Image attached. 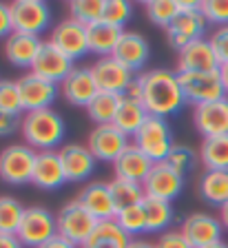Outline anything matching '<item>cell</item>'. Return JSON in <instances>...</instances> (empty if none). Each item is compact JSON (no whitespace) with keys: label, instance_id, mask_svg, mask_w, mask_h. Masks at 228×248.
<instances>
[{"label":"cell","instance_id":"cell-24","mask_svg":"<svg viewBox=\"0 0 228 248\" xmlns=\"http://www.w3.org/2000/svg\"><path fill=\"white\" fill-rule=\"evenodd\" d=\"M151 169H153V162H151L135 144H129L124 151H122V155L113 162L115 177L135 182V184H144V180L149 177Z\"/></svg>","mask_w":228,"mask_h":248},{"label":"cell","instance_id":"cell-15","mask_svg":"<svg viewBox=\"0 0 228 248\" xmlns=\"http://www.w3.org/2000/svg\"><path fill=\"white\" fill-rule=\"evenodd\" d=\"M182 235L188 239L193 248H206L215 242H222L224 226L219 217L208 213H193L182 222Z\"/></svg>","mask_w":228,"mask_h":248},{"label":"cell","instance_id":"cell-30","mask_svg":"<svg viewBox=\"0 0 228 248\" xmlns=\"http://www.w3.org/2000/svg\"><path fill=\"white\" fill-rule=\"evenodd\" d=\"M142 208H144L146 217V232H166V228L175 219V211H173L171 202L155 200V197H144L142 200Z\"/></svg>","mask_w":228,"mask_h":248},{"label":"cell","instance_id":"cell-29","mask_svg":"<svg viewBox=\"0 0 228 248\" xmlns=\"http://www.w3.org/2000/svg\"><path fill=\"white\" fill-rule=\"evenodd\" d=\"M197 188L206 204L222 208L228 202V170H204Z\"/></svg>","mask_w":228,"mask_h":248},{"label":"cell","instance_id":"cell-11","mask_svg":"<svg viewBox=\"0 0 228 248\" xmlns=\"http://www.w3.org/2000/svg\"><path fill=\"white\" fill-rule=\"evenodd\" d=\"M18 89H20V100H22V113H31V111H42V108H51L56 102L60 87L45 78L36 76V73H25L16 80Z\"/></svg>","mask_w":228,"mask_h":248},{"label":"cell","instance_id":"cell-31","mask_svg":"<svg viewBox=\"0 0 228 248\" xmlns=\"http://www.w3.org/2000/svg\"><path fill=\"white\" fill-rule=\"evenodd\" d=\"M199 162L206 170H228V135L204 140L199 146Z\"/></svg>","mask_w":228,"mask_h":248},{"label":"cell","instance_id":"cell-13","mask_svg":"<svg viewBox=\"0 0 228 248\" xmlns=\"http://www.w3.org/2000/svg\"><path fill=\"white\" fill-rule=\"evenodd\" d=\"M49 42H51L56 49H60L67 58H71L73 62L89 53L87 27H84L82 22L73 20V18H64V20H60L56 27H51Z\"/></svg>","mask_w":228,"mask_h":248},{"label":"cell","instance_id":"cell-21","mask_svg":"<svg viewBox=\"0 0 228 248\" xmlns=\"http://www.w3.org/2000/svg\"><path fill=\"white\" fill-rule=\"evenodd\" d=\"M31 184L40 191H58L60 186L67 184V175L58 151H42L36 155Z\"/></svg>","mask_w":228,"mask_h":248},{"label":"cell","instance_id":"cell-22","mask_svg":"<svg viewBox=\"0 0 228 248\" xmlns=\"http://www.w3.org/2000/svg\"><path fill=\"white\" fill-rule=\"evenodd\" d=\"M78 200L82 202V206L87 208L98 222L115 219L118 208H115L113 197H111L109 182H89L82 191H80Z\"/></svg>","mask_w":228,"mask_h":248},{"label":"cell","instance_id":"cell-33","mask_svg":"<svg viewBox=\"0 0 228 248\" xmlns=\"http://www.w3.org/2000/svg\"><path fill=\"white\" fill-rule=\"evenodd\" d=\"M109 191H111V197H113V204L118 211L135 206V204H142V200L146 197L142 184H135V182H129V180H120V177H113L109 182Z\"/></svg>","mask_w":228,"mask_h":248},{"label":"cell","instance_id":"cell-32","mask_svg":"<svg viewBox=\"0 0 228 248\" xmlns=\"http://www.w3.org/2000/svg\"><path fill=\"white\" fill-rule=\"evenodd\" d=\"M122 102V95H115V93H106V91H98L95 98L89 102V107L84 108L87 115L93 120L95 124H113L115 113Z\"/></svg>","mask_w":228,"mask_h":248},{"label":"cell","instance_id":"cell-50","mask_svg":"<svg viewBox=\"0 0 228 248\" xmlns=\"http://www.w3.org/2000/svg\"><path fill=\"white\" fill-rule=\"evenodd\" d=\"M219 73H222V82H224V89H226V95H228V64H222Z\"/></svg>","mask_w":228,"mask_h":248},{"label":"cell","instance_id":"cell-12","mask_svg":"<svg viewBox=\"0 0 228 248\" xmlns=\"http://www.w3.org/2000/svg\"><path fill=\"white\" fill-rule=\"evenodd\" d=\"M129 144H131L129 138L115 124H95L93 129L89 131L87 138V146L93 153L95 160L111 162V164L118 160Z\"/></svg>","mask_w":228,"mask_h":248},{"label":"cell","instance_id":"cell-42","mask_svg":"<svg viewBox=\"0 0 228 248\" xmlns=\"http://www.w3.org/2000/svg\"><path fill=\"white\" fill-rule=\"evenodd\" d=\"M208 42H211L213 51L219 60V67L222 64H228V27H219L208 36Z\"/></svg>","mask_w":228,"mask_h":248},{"label":"cell","instance_id":"cell-45","mask_svg":"<svg viewBox=\"0 0 228 248\" xmlns=\"http://www.w3.org/2000/svg\"><path fill=\"white\" fill-rule=\"evenodd\" d=\"M14 33V22H11V9L9 5L0 2V38H9Z\"/></svg>","mask_w":228,"mask_h":248},{"label":"cell","instance_id":"cell-7","mask_svg":"<svg viewBox=\"0 0 228 248\" xmlns=\"http://www.w3.org/2000/svg\"><path fill=\"white\" fill-rule=\"evenodd\" d=\"M56 217H58V235L69 239V242L76 244L78 248L87 242L89 235L98 226V219L82 206V202H80L78 197L67 202V204L58 211Z\"/></svg>","mask_w":228,"mask_h":248},{"label":"cell","instance_id":"cell-14","mask_svg":"<svg viewBox=\"0 0 228 248\" xmlns=\"http://www.w3.org/2000/svg\"><path fill=\"white\" fill-rule=\"evenodd\" d=\"M193 124L204 140L228 135V98L193 107Z\"/></svg>","mask_w":228,"mask_h":248},{"label":"cell","instance_id":"cell-1","mask_svg":"<svg viewBox=\"0 0 228 248\" xmlns=\"http://www.w3.org/2000/svg\"><path fill=\"white\" fill-rule=\"evenodd\" d=\"M129 91L137 93V98L146 107L149 115L155 118H173L184 108L186 100L180 87V76L171 69H151L135 78Z\"/></svg>","mask_w":228,"mask_h":248},{"label":"cell","instance_id":"cell-39","mask_svg":"<svg viewBox=\"0 0 228 248\" xmlns=\"http://www.w3.org/2000/svg\"><path fill=\"white\" fill-rule=\"evenodd\" d=\"M0 111L11 115H22L20 89L16 80H0Z\"/></svg>","mask_w":228,"mask_h":248},{"label":"cell","instance_id":"cell-38","mask_svg":"<svg viewBox=\"0 0 228 248\" xmlns=\"http://www.w3.org/2000/svg\"><path fill=\"white\" fill-rule=\"evenodd\" d=\"M166 164L171 166L173 170H177L180 175H186V173H191L195 169L197 153L186 144H175L171 149V153H168V157H166Z\"/></svg>","mask_w":228,"mask_h":248},{"label":"cell","instance_id":"cell-41","mask_svg":"<svg viewBox=\"0 0 228 248\" xmlns=\"http://www.w3.org/2000/svg\"><path fill=\"white\" fill-rule=\"evenodd\" d=\"M199 5L208 25L215 29L228 27V0H199Z\"/></svg>","mask_w":228,"mask_h":248},{"label":"cell","instance_id":"cell-19","mask_svg":"<svg viewBox=\"0 0 228 248\" xmlns=\"http://www.w3.org/2000/svg\"><path fill=\"white\" fill-rule=\"evenodd\" d=\"M219 60L213 51L208 38L195 40L177 51V73H193V71H217Z\"/></svg>","mask_w":228,"mask_h":248},{"label":"cell","instance_id":"cell-47","mask_svg":"<svg viewBox=\"0 0 228 248\" xmlns=\"http://www.w3.org/2000/svg\"><path fill=\"white\" fill-rule=\"evenodd\" d=\"M0 248H25L20 244V239L16 235H5V232H0Z\"/></svg>","mask_w":228,"mask_h":248},{"label":"cell","instance_id":"cell-26","mask_svg":"<svg viewBox=\"0 0 228 248\" xmlns=\"http://www.w3.org/2000/svg\"><path fill=\"white\" fill-rule=\"evenodd\" d=\"M146 118H149V111H146V107L142 104V100L137 98V95H133V93H124L118 113H115L113 124L126 138H133V135L140 131L142 124L146 122Z\"/></svg>","mask_w":228,"mask_h":248},{"label":"cell","instance_id":"cell-34","mask_svg":"<svg viewBox=\"0 0 228 248\" xmlns=\"http://www.w3.org/2000/svg\"><path fill=\"white\" fill-rule=\"evenodd\" d=\"M142 7H144L149 20L162 29H168L182 11L180 0H146Z\"/></svg>","mask_w":228,"mask_h":248},{"label":"cell","instance_id":"cell-6","mask_svg":"<svg viewBox=\"0 0 228 248\" xmlns=\"http://www.w3.org/2000/svg\"><path fill=\"white\" fill-rule=\"evenodd\" d=\"M36 155L29 144H9L0 151V180L11 186L29 184L33 177Z\"/></svg>","mask_w":228,"mask_h":248},{"label":"cell","instance_id":"cell-3","mask_svg":"<svg viewBox=\"0 0 228 248\" xmlns=\"http://www.w3.org/2000/svg\"><path fill=\"white\" fill-rule=\"evenodd\" d=\"M180 16H177L173 25L166 29V40L168 45L180 51L186 45L195 40H202L204 33H206V18L202 14V5L199 2H193V0H180Z\"/></svg>","mask_w":228,"mask_h":248},{"label":"cell","instance_id":"cell-37","mask_svg":"<svg viewBox=\"0 0 228 248\" xmlns=\"http://www.w3.org/2000/svg\"><path fill=\"white\" fill-rule=\"evenodd\" d=\"M115 222L120 224V228H122L131 239L137 237L140 232H146V217H144L142 204H135V206L118 211L115 213Z\"/></svg>","mask_w":228,"mask_h":248},{"label":"cell","instance_id":"cell-27","mask_svg":"<svg viewBox=\"0 0 228 248\" xmlns=\"http://www.w3.org/2000/svg\"><path fill=\"white\" fill-rule=\"evenodd\" d=\"M124 36V29L111 25L106 20H100L95 25L87 27V38H89V53H95L98 58L113 56L118 42Z\"/></svg>","mask_w":228,"mask_h":248},{"label":"cell","instance_id":"cell-35","mask_svg":"<svg viewBox=\"0 0 228 248\" xmlns=\"http://www.w3.org/2000/svg\"><path fill=\"white\" fill-rule=\"evenodd\" d=\"M104 5L106 0H71L67 5L69 18L82 22L84 27H91L104 20Z\"/></svg>","mask_w":228,"mask_h":248},{"label":"cell","instance_id":"cell-44","mask_svg":"<svg viewBox=\"0 0 228 248\" xmlns=\"http://www.w3.org/2000/svg\"><path fill=\"white\" fill-rule=\"evenodd\" d=\"M22 126V115H11V113H2L0 111V138L16 133Z\"/></svg>","mask_w":228,"mask_h":248},{"label":"cell","instance_id":"cell-23","mask_svg":"<svg viewBox=\"0 0 228 248\" xmlns=\"http://www.w3.org/2000/svg\"><path fill=\"white\" fill-rule=\"evenodd\" d=\"M42 42L38 36H27V33H11L5 40V58L11 67L16 69H31L38 58Z\"/></svg>","mask_w":228,"mask_h":248},{"label":"cell","instance_id":"cell-48","mask_svg":"<svg viewBox=\"0 0 228 248\" xmlns=\"http://www.w3.org/2000/svg\"><path fill=\"white\" fill-rule=\"evenodd\" d=\"M126 248H155V244H153V242H146V239H142V237H133Z\"/></svg>","mask_w":228,"mask_h":248},{"label":"cell","instance_id":"cell-43","mask_svg":"<svg viewBox=\"0 0 228 248\" xmlns=\"http://www.w3.org/2000/svg\"><path fill=\"white\" fill-rule=\"evenodd\" d=\"M155 248H193L188 239L182 235V231H166L155 242Z\"/></svg>","mask_w":228,"mask_h":248},{"label":"cell","instance_id":"cell-9","mask_svg":"<svg viewBox=\"0 0 228 248\" xmlns=\"http://www.w3.org/2000/svg\"><path fill=\"white\" fill-rule=\"evenodd\" d=\"M9 9L16 33L40 38V33L51 27V7L45 0H14Z\"/></svg>","mask_w":228,"mask_h":248},{"label":"cell","instance_id":"cell-10","mask_svg":"<svg viewBox=\"0 0 228 248\" xmlns=\"http://www.w3.org/2000/svg\"><path fill=\"white\" fill-rule=\"evenodd\" d=\"M91 73L98 84L100 91L115 93V95H124L135 82V73L129 67H124L115 56H104L91 64Z\"/></svg>","mask_w":228,"mask_h":248},{"label":"cell","instance_id":"cell-18","mask_svg":"<svg viewBox=\"0 0 228 248\" xmlns=\"http://www.w3.org/2000/svg\"><path fill=\"white\" fill-rule=\"evenodd\" d=\"M98 84L93 80L91 67H76L62 82H60V95L67 100V104L71 107L87 108L89 102L95 98L98 93Z\"/></svg>","mask_w":228,"mask_h":248},{"label":"cell","instance_id":"cell-49","mask_svg":"<svg viewBox=\"0 0 228 248\" xmlns=\"http://www.w3.org/2000/svg\"><path fill=\"white\" fill-rule=\"evenodd\" d=\"M219 222H222L224 231H228V202L224 204L222 208H219Z\"/></svg>","mask_w":228,"mask_h":248},{"label":"cell","instance_id":"cell-4","mask_svg":"<svg viewBox=\"0 0 228 248\" xmlns=\"http://www.w3.org/2000/svg\"><path fill=\"white\" fill-rule=\"evenodd\" d=\"M133 144L149 157L153 164L166 162L171 149L175 146L173 142V131L164 118L149 115L146 122L140 126V131L133 135Z\"/></svg>","mask_w":228,"mask_h":248},{"label":"cell","instance_id":"cell-46","mask_svg":"<svg viewBox=\"0 0 228 248\" xmlns=\"http://www.w3.org/2000/svg\"><path fill=\"white\" fill-rule=\"evenodd\" d=\"M40 248H78L76 244H71L69 239L60 237V235H56V237H51L49 242H45Z\"/></svg>","mask_w":228,"mask_h":248},{"label":"cell","instance_id":"cell-25","mask_svg":"<svg viewBox=\"0 0 228 248\" xmlns=\"http://www.w3.org/2000/svg\"><path fill=\"white\" fill-rule=\"evenodd\" d=\"M113 56L118 58L124 67H129L131 71H142L149 62V56H151V46L146 42L144 36L140 33H133V31H124L122 40L118 42L115 46Z\"/></svg>","mask_w":228,"mask_h":248},{"label":"cell","instance_id":"cell-16","mask_svg":"<svg viewBox=\"0 0 228 248\" xmlns=\"http://www.w3.org/2000/svg\"><path fill=\"white\" fill-rule=\"evenodd\" d=\"M73 69H76V62H73L71 58H67L60 49H56V46L47 40V42H42L40 51H38V58H36V62H33L31 73H36V76L45 78V80H49V82L60 87V82H62Z\"/></svg>","mask_w":228,"mask_h":248},{"label":"cell","instance_id":"cell-5","mask_svg":"<svg viewBox=\"0 0 228 248\" xmlns=\"http://www.w3.org/2000/svg\"><path fill=\"white\" fill-rule=\"evenodd\" d=\"M177 76H180V87H182L186 104L197 107V104H206V102H215V100L228 98L219 69L217 71L177 73Z\"/></svg>","mask_w":228,"mask_h":248},{"label":"cell","instance_id":"cell-8","mask_svg":"<svg viewBox=\"0 0 228 248\" xmlns=\"http://www.w3.org/2000/svg\"><path fill=\"white\" fill-rule=\"evenodd\" d=\"M58 235V217L45 206H29L22 215L16 237L27 248H40Z\"/></svg>","mask_w":228,"mask_h":248},{"label":"cell","instance_id":"cell-36","mask_svg":"<svg viewBox=\"0 0 228 248\" xmlns=\"http://www.w3.org/2000/svg\"><path fill=\"white\" fill-rule=\"evenodd\" d=\"M25 211L27 208L22 206L16 197H9V195L0 197V232H5V235H16Z\"/></svg>","mask_w":228,"mask_h":248},{"label":"cell","instance_id":"cell-20","mask_svg":"<svg viewBox=\"0 0 228 248\" xmlns=\"http://www.w3.org/2000/svg\"><path fill=\"white\" fill-rule=\"evenodd\" d=\"M60 160H62V169L67 182H84L87 177L93 175L95 170V157L89 151L87 144H78V142H69L58 151Z\"/></svg>","mask_w":228,"mask_h":248},{"label":"cell","instance_id":"cell-40","mask_svg":"<svg viewBox=\"0 0 228 248\" xmlns=\"http://www.w3.org/2000/svg\"><path fill=\"white\" fill-rule=\"evenodd\" d=\"M133 18V5L129 0H106L104 5V20L124 29V25Z\"/></svg>","mask_w":228,"mask_h":248},{"label":"cell","instance_id":"cell-17","mask_svg":"<svg viewBox=\"0 0 228 248\" xmlns=\"http://www.w3.org/2000/svg\"><path fill=\"white\" fill-rule=\"evenodd\" d=\"M144 193L146 197H155V200L173 202L182 191H184V175L173 170L166 162L153 164L149 177L144 180Z\"/></svg>","mask_w":228,"mask_h":248},{"label":"cell","instance_id":"cell-28","mask_svg":"<svg viewBox=\"0 0 228 248\" xmlns=\"http://www.w3.org/2000/svg\"><path fill=\"white\" fill-rule=\"evenodd\" d=\"M129 242L131 237L120 228L115 219H104V222H98L95 231L80 248H126Z\"/></svg>","mask_w":228,"mask_h":248},{"label":"cell","instance_id":"cell-2","mask_svg":"<svg viewBox=\"0 0 228 248\" xmlns=\"http://www.w3.org/2000/svg\"><path fill=\"white\" fill-rule=\"evenodd\" d=\"M22 140L33 151H60L67 135V124L62 115L56 108H42V111H31L22 113Z\"/></svg>","mask_w":228,"mask_h":248},{"label":"cell","instance_id":"cell-51","mask_svg":"<svg viewBox=\"0 0 228 248\" xmlns=\"http://www.w3.org/2000/svg\"><path fill=\"white\" fill-rule=\"evenodd\" d=\"M206 248H228V244L222 239V242H215V244H211V246H206Z\"/></svg>","mask_w":228,"mask_h":248}]
</instances>
